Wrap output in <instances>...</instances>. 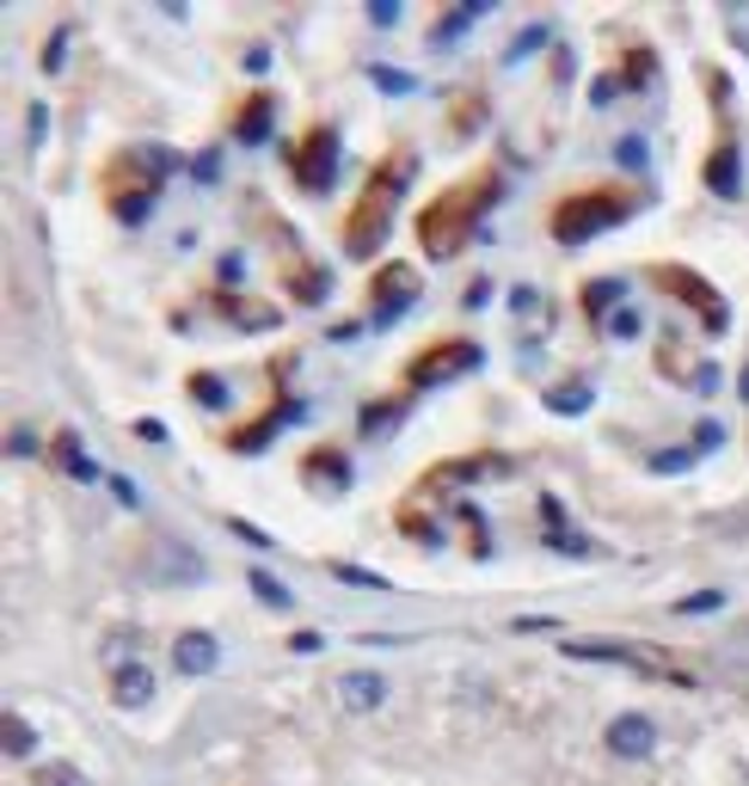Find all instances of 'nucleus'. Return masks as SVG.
Here are the masks:
<instances>
[{
    "label": "nucleus",
    "instance_id": "nucleus-1",
    "mask_svg": "<svg viewBox=\"0 0 749 786\" xmlns=\"http://www.w3.org/2000/svg\"><path fill=\"white\" fill-rule=\"evenodd\" d=\"M621 216H626V203H609L602 191H584V197H572L560 216H553V233H560V240H590L596 228H609V221H621Z\"/></svg>",
    "mask_w": 749,
    "mask_h": 786
},
{
    "label": "nucleus",
    "instance_id": "nucleus-2",
    "mask_svg": "<svg viewBox=\"0 0 749 786\" xmlns=\"http://www.w3.org/2000/svg\"><path fill=\"white\" fill-rule=\"evenodd\" d=\"M609 750L626 755V762H639V755L657 750V725L645 713H621V719H609Z\"/></svg>",
    "mask_w": 749,
    "mask_h": 786
},
{
    "label": "nucleus",
    "instance_id": "nucleus-14",
    "mask_svg": "<svg viewBox=\"0 0 749 786\" xmlns=\"http://www.w3.org/2000/svg\"><path fill=\"white\" fill-rule=\"evenodd\" d=\"M546 406H553V412H590V387H584V381H565V387H553V394H546Z\"/></svg>",
    "mask_w": 749,
    "mask_h": 786
},
{
    "label": "nucleus",
    "instance_id": "nucleus-4",
    "mask_svg": "<svg viewBox=\"0 0 749 786\" xmlns=\"http://www.w3.org/2000/svg\"><path fill=\"white\" fill-rule=\"evenodd\" d=\"M468 363H473L468 344H442V351H430L424 363H412V387H437V381H449L454 369H468Z\"/></svg>",
    "mask_w": 749,
    "mask_h": 786
},
{
    "label": "nucleus",
    "instance_id": "nucleus-7",
    "mask_svg": "<svg viewBox=\"0 0 749 786\" xmlns=\"http://www.w3.org/2000/svg\"><path fill=\"white\" fill-rule=\"evenodd\" d=\"M148 694H154V676H148L141 663H117V670H111V700H117V707H148Z\"/></svg>",
    "mask_w": 749,
    "mask_h": 786
},
{
    "label": "nucleus",
    "instance_id": "nucleus-34",
    "mask_svg": "<svg viewBox=\"0 0 749 786\" xmlns=\"http://www.w3.org/2000/svg\"><path fill=\"white\" fill-rule=\"evenodd\" d=\"M614 332H621V339H633V332H639V314L621 308V314H614Z\"/></svg>",
    "mask_w": 749,
    "mask_h": 786
},
{
    "label": "nucleus",
    "instance_id": "nucleus-26",
    "mask_svg": "<svg viewBox=\"0 0 749 786\" xmlns=\"http://www.w3.org/2000/svg\"><path fill=\"white\" fill-rule=\"evenodd\" d=\"M621 167H645V141H639V136L621 141Z\"/></svg>",
    "mask_w": 749,
    "mask_h": 786
},
{
    "label": "nucleus",
    "instance_id": "nucleus-25",
    "mask_svg": "<svg viewBox=\"0 0 749 786\" xmlns=\"http://www.w3.org/2000/svg\"><path fill=\"white\" fill-rule=\"evenodd\" d=\"M62 49H68V32H56V37H49V49H44V68H49V75L62 68Z\"/></svg>",
    "mask_w": 749,
    "mask_h": 786
},
{
    "label": "nucleus",
    "instance_id": "nucleus-12",
    "mask_svg": "<svg viewBox=\"0 0 749 786\" xmlns=\"http://www.w3.org/2000/svg\"><path fill=\"white\" fill-rule=\"evenodd\" d=\"M706 179H713L718 197H737V148H718L713 167H706Z\"/></svg>",
    "mask_w": 749,
    "mask_h": 786
},
{
    "label": "nucleus",
    "instance_id": "nucleus-18",
    "mask_svg": "<svg viewBox=\"0 0 749 786\" xmlns=\"http://www.w3.org/2000/svg\"><path fill=\"white\" fill-rule=\"evenodd\" d=\"M32 786H87V781H80V774L68 768V762H49V768H37V781H32Z\"/></svg>",
    "mask_w": 749,
    "mask_h": 786
},
{
    "label": "nucleus",
    "instance_id": "nucleus-23",
    "mask_svg": "<svg viewBox=\"0 0 749 786\" xmlns=\"http://www.w3.org/2000/svg\"><path fill=\"white\" fill-rule=\"evenodd\" d=\"M197 400H204V406H221V400H228V387L209 381V375H197Z\"/></svg>",
    "mask_w": 749,
    "mask_h": 786
},
{
    "label": "nucleus",
    "instance_id": "nucleus-10",
    "mask_svg": "<svg viewBox=\"0 0 749 786\" xmlns=\"http://www.w3.org/2000/svg\"><path fill=\"white\" fill-rule=\"evenodd\" d=\"M270 124H277V105H270V99H252L246 111H240V141H265L270 136Z\"/></svg>",
    "mask_w": 749,
    "mask_h": 786
},
{
    "label": "nucleus",
    "instance_id": "nucleus-24",
    "mask_svg": "<svg viewBox=\"0 0 749 786\" xmlns=\"http://www.w3.org/2000/svg\"><path fill=\"white\" fill-rule=\"evenodd\" d=\"M338 578H344V584H362V590H388L381 578H369V571H357V566H338Z\"/></svg>",
    "mask_w": 749,
    "mask_h": 786
},
{
    "label": "nucleus",
    "instance_id": "nucleus-17",
    "mask_svg": "<svg viewBox=\"0 0 749 786\" xmlns=\"http://www.w3.org/2000/svg\"><path fill=\"white\" fill-rule=\"evenodd\" d=\"M541 44H546V25H529V32H522L510 49H504V62H510V68H516V62H529V56H534Z\"/></svg>",
    "mask_w": 749,
    "mask_h": 786
},
{
    "label": "nucleus",
    "instance_id": "nucleus-9",
    "mask_svg": "<svg viewBox=\"0 0 749 786\" xmlns=\"http://www.w3.org/2000/svg\"><path fill=\"white\" fill-rule=\"evenodd\" d=\"M664 283H676V289H682V301H688V308H701V314H706V320H713V326H725V308H718V301H713V283L688 277V271H664Z\"/></svg>",
    "mask_w": 749,
    "mask_h": 786
},
{
    "label": "nucleus",
    "instance_id": "nucleus-29",
    "mask_svg": "<svg viewBox=\"0 0 749 786\" xmlns=\"http://www.w3.org/2000/svg\"><path fill=\"white\" fill-rule=\"evenodd\" d=\"M111 492H117V504H129V510H136V504H141V492H136V486H129V479H124V474L111 479Z\"/></svg>",
    "mask_w": 749,
    "mask_h": 786
},
{
    "label": "nucleus",
    "instance_id": "nucleus-30",
    "mask_svg": "<svg viewBox=\"0 0 749 786\" xmlns=\"http://www.w3.org/2000/svg\"><path fill=\"white\" fill-rule=\"evenodd\" d=\"M234 535H240V540H252V547H270V535H265V528H252V523H240V516H234Z\"/></svg>",
    "mask_w": 749,
    "mask_h": 786
},
{
    "label": "nucleus",
    "instance_id": "nucleus-22",
    "mask_svg": "<svg viewBox=\"0 0 749 786\" xmlns=\"http://www.w3.org/2000/svg\"><path fill=\"white\" fill-rule=\"evenodd\" d=\"M718 602H725V590H706V596H688V602H676V608H682V615H706Z\"/></svg>",
    "mask_w": 749,
    "mask_h": 786
},
{
    "label": "nucleus",
    "instance_id": "nucleus-31",
    "mask_svg": "<svg viewBox=\"0 0 749 786\" xmlns=\"http://www.w3.org/2000/svg\"><path fill=\"white\" fill-rule=\"evenodd\" d=\"M320 646H326L320 633H296V639H289V651H301V658H308V651H320Z\"/></svg>",
    "mask_w": 749,
    "mask_h": 786
},
{
    "label": "nucleus",
    "instance_id": "nucleus-6",
    "mask_svg": "<svg viewBox=\"0 0 749 786\" xmlns=\"http://www.w3.org/2000/svg\"><path fill=\"white\" fill-rule=\"evenodd\" d=\"M374 295H381L374 320H393V314L406 308V295H418V277H412L406 264H388V271H381V283H374Z\"/></svg>",
    "mask_w": 749,
    "mask_h": 786
},
{
    "label": "nucleus",
    "instance_id": "nucleus-15",
    "mask_svg": "<svg viewBox=\"0 0 749 786\" xmlns=\"http://www.w3.org/2000/svg\"><path fill=\"white\" fill-rule=\"evenodd\" d=\"M246 584H252V596L265 602V608H289V602H296V596H289V590L277 584V578H270V571H252Z\"/></svg>",
    "mask_w": 749,
    "mask_h": 786
},
{
    "label": "nucleus",
    "instance_id": "nucleus-27",
    "mask_svg": "<svg viewBox=\"0 0 749 786\" xmlns=\"http://www.w3.org/2000/svg\"><path fill=\"white\" fill-rule=\"evenodd\" d=\"M7 455H37V436L32 431H13V436H7Z\"/></svg>",
    "mask_w": 749,
    "mask_h": 786
},
{
    "label": "nucleus",
    "instance_id": "nucleus-16",
    "mask_svg": "<svg viewBox=\"0 0 749 786\" xmlns=\"http://www.w3.org/2000/svg\"><path fill=\"white\" fill-rule=\"evenodd\" d=\"M160 566H172L178 578H204V559H197V554H185L178 540H166V554H160Z\"/></svg>",
    "mask_w": 749,
    "mask_h": 786
},
{
    "label": "nucleus",
    "instance_id": "nucleus-11",
    "mask_svg": "<svg viewBox=\"0 0 749 786\" xmlns=\"http://www.w3.org/2000/svg\"><path fill=\"white\" fill-rule=\"evenodd\" d=\"M473 19H485V7H454V13H442V19H437V32H430V44H437V49L454 44V37L468 32Z\"/></svg>",
    "mask_w": 749,
    "mask_h": 786
},
{
    "label": "nucleus",
    "instance_id": "nucleus-35",
    "mask_svg": "<svg viewBox=\"0 0 749 786\" xmlns=\"http://www.w3.org/2000/svg\"><path fill=\"white\" fill-rule=\"evenodd\" d=\"M737 387H744V400H749V369H744V375H737Z\"/></svg>",
    "mask_w": 749,
    "mask_h": 786
},
{
    "label": "nucleus",
    "instance_id": "nucleus-3",
    "mask_svg": "<svg viewBox=\"0 0 749 786\" xmlns=\"http://www.w3.org/2000/svg\"><path fill=\"white\" fill-rule=\"evenodd\" d=\"M332 167H338V136H332V129L301 141V179H308V185H332Z\"/></svg>",
    "mask_w": 749,
    "mask_h": 786
},
{
    "label": "nucleus",
    "instance_id": "nucleus-13",
    "mask_svg": "<svg viewBox=\"0 0 749 786\" xmlns=\"http://www.w3.org/2000/svg\"><path fill=\"white\" fill-rule=\"evenodd\" d=\"M0 750L19 762V755H32V750H37V731H32L25 719H7V725H0Z\"/></svg>",
    "mask_w": 749,
    "mask_h": 786
},
{
    "label": "nucleus",
    "instance_id": "nucleus-5",
    "mask_svg": "<svg viewBox=\"0 0 749 786\" xmlns=\"http://www.w3.org/2000/svg\"><path fill=\"white\" fill-rule=\"evenodd\" d=\"M381 688H388V682L369 676V670H344L338 676V707L344 713H374L381 707Z\"/></svg>",
    "mask_w": 749,
    "mask_h": 786
},
{
    "label": "nucleus",
    "instance_id": "nucleus-20",
    "mask_svg": "<svg viewBox=\"0 0 749 786\" xmlns=\"http://www.w3.org/2000/svg\"><path fill=\"white\" fill-rule=\"evenodd\" d=\"M369 80H374V87H388V93H412V75H400V68H381V62H374Z\"/></svg>",
    "mask_w": 749,
    "mask_h": 786
},
{
    "label": "nucleus",
    "instance_id": "nucleus-33",
    "mask_svg": "<svg viewBox=\"0 0 749 786\" xmlns=\"http://www.w3.org/2000/svg\"><path fill=\"white\" fill-rule=\"evenodd\" d=\"M369 19H374V25H393V19H400V7H393V0H374Z\"/></svg>",
    "mask_w": 749,
    "mask_h": 786
},
{
    "label": "nucleus",
    "instance_id": "nucleus-8",
    "mask_svg": "<svg viewBox=\"0 0 749 786\" xmlns=\"http://www.w3.org/2000/svg\"><path fill=\"white\" fill-rule=\"evenodd\" d=\"M216 639H209V633H185V639H178V646H172V663H178V670H185V676H204V670H216Z\"/></svg>",
    "mask_w": 749,
    "mask_h": 786
},
{
    "label": "nucleus",
    "instance_id": "nucleus-32",
    "mask_svg": "<svg viewBox=\"0 0 749 786\" xmlns=\"http://www.w3.org/2000/svg\"><path fill=\"white\" fill-rule=\"evenodd\" d=\"M216 172H221V155H197V179H204V185L216 179Z\"/></svg>",
    "mask_w": 749,
    "mask_h": 786
},
{
    "label": "nucleus",
    "instance_id": "nucleus-28",
    "mask_svg": "<svg viewBox=\"0 0 749 786\" xmlns=\"http://www.w3.org/2000/svg\"><path fill=\"white\" fill-rule=\"evenodd\" d=\"M718 443H725V431H718L713 418H706L701 431H694V448H718Z\"/></svg>",
    "mask_w": 749,
    "mask_h": 786
},
{
    "label": "nucleus",
    "instance_id": "nucleus-21",
    "mask_svg": "<svg viewBox=\"0 0 749 786\" xmlns=\"http://www.w3.org/2000/svg\"><path fill=\"white\" fill-rule=\"evenodd\" d=\"M688 462H694V448H670V455H657L652 467H657V474H682Z\"/></svg>",
    "mask_w": 749,
    "mask_h": 786
},
{
    "label": "nucleus",
    "instance_id": "nucleus-19",
    "mask_svg": "<svg viewBox=\"0 0 749 786\" xmlns=\"http://www.w3.org/2000/svg\"><path fill=\"white\" fill-rule=\"evenodd\" d=\"M62 467L68 474H80V479H93V462L80 455V436H62Z\"/></svg>",
    "mask_w": 749,
    "mask_h": 786
}]
</instances>
